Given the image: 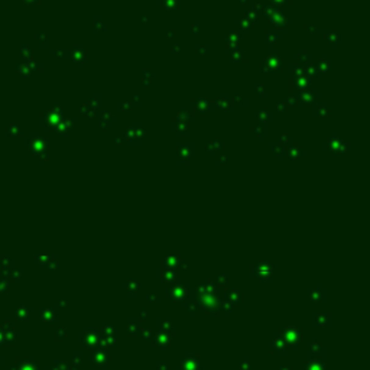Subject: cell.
Listing matches in <instances>:
<instances>
[{
  "label": "cell",
  "mask_w": 370,
  "mask_h": 370,
  "mask_svg": "<svg viewBox=\"0 0 370 370\" xmlns=\"http://www.w3.org/2000/svg\"><path fill=\"white\" fill-rule=\"evenodd\" d=\"M327 365H324L320 360H311L305 365V370H327Z\"/></svg>",
  "instance_id": "7a4b0ae2"
},
{
  "label": "cell",
  "mask_w": 370,
  "mask_h": 370,
  "mask_svg": "<svg viewBox=\"0 0 370 370\" xmlns=\"http://www.w3.org/2000/svg\"><path fill=\"white\" fill-rule=\"evenodd\" d=\"M272 346H273V351H278V353H283V351H285V341H283L282 338L275 340Z\"/></svg>",
  "instance_id": "52a82bcc"
},
{
  "label": "cell",
  "mask_w": 370,
  "mask_h": 370,
  "mask_svg": "<svg viewBox=\"0 0 370 370\" xmlns=\"http://www.w3.org/2000/svg\"><path fill=\"white\" fill-rule=\"evenodd\" d=\"M156 341H158V344H159V346L165 347L166 344L169 343V337H168V334H163V332H160L159 336L156 337Z\"/></svg>",
  "instance_id": "ba28073f"
},
{
  "label": "cell",
  "mask_w": 370,
  "mask_h": 370,
  "mask_svg": "<svg viewBox=\"0 0 370 370\" xmlns=\"http://www.w3.org/2000/svg\"><path fill=\"white\" fill-rule=\"evenodd\" d=\"M166 369V363L163 361V363H159V370H165Z\"/></svg>",
  "instance_id": "d6986e66"
},
{
  "label": "cell",
  "mask_w": 370,
  "mask_h": 370,
  "mask_svg": "<svg viewBox=\"0 0 370 370\" xmlns=\"http://www.w3.org/2000/svg\"><path fill=\"white\" fill-rule=\"evenodd\" d=\"M168 293H169V296L171 298H179V293H182V295H185L187 293V286L185 285H179V286H174L171 288L169 291H168Z\"/></svg>",
  "instance_id": "3957f363"
},
{
  "label": "cell",
  "mask_w": 370,
  "mask_h": 370,
  "mask_svg": "<svg viewBox=\"0 0 370 370\" xmlns=\"http://www.w3.org/2000/svg\"><path fill=\"white\" fill-rule=\"evenodd\" d=\"M139 327H140V325H139L138 321H132V322H129V324H127V331L132 332V334H135V332H136V328H139Z\"/></svg>",
  "instance_id": "8fae6325"
},
{
  "label": "cell",
  "mask_w": 370,
  "mask_h": 370,
  "mask_svg": "<svg viewBox=\"0 0 370 370\" xmlns=\"http://www.w3.org/2000/svg\"><path fill=\"white\" fill-rule=\"evenodd\" d=\"M216 281H217V282H221V283H226L227 279H226V276H224V275H217V276H216Z\"/></svg>",
  "instance_id": "2e32d148"
},
{
  "label": "cell",
  "mask_w": 370,
  "mask_h": 370,
  "mask_svg": "<svg viewBox=\"0 0 370 370\" xmlns=\"http://www.w3.org/2000/svg\"><path fill=\"white\" fill-rule=\"evenodd\" d=\"M150 334H152L150 328H145L143 331H142V340H148L150 337Z\"/></svg>",
  "instance_id": "4fadbf2b"
},
{
  "label": "cell",
  "mask_w": 370,
  "mask_h": 370,
  "mask_svg": "<svg viewBox=\"0 0 370 370\" xmlns=\"http://www.w3.org/2000/svg\"><path fill=\"white\" fill-rule=\"evenodd\" d=\"M160 330H171V324H169V321H163V322H160Z\"/></svg>",
  "instance_id": "5bb4252c"
},
{
  "label": "cell",
  "mask_w": 370,
  "mask_h": 370,
  "mask_svg": "<svg viewBox=\"0 0 370 370\" xmlns=\"http://www.w3.org/2000/svg\"><path fill=\"white\" fill-rule=\"evenodd\" d=\"M140 312H142V317L145 318V317H146V308H142L140 309Z\"/></svg>",
  "instance_id": "ffe728a7"
},
{
  "label": "cell",
  "mask_w": 370,
  "mask_h": 370,
  "mask_svg": "<svg viewBox=\"0 0 370 370\" xmlns=\"http://www.w3.org/2000/svg\"><path fill=\"white\" fill-rule=\"evenodd\" d=\"M109 354L107 353H104V351H99V354L97 356H94V359H91V360H94L97 365H106V361L109 360Z\"/></svg>",
  "instance_id": "5b68a950"
},
{
  "label": "cell",
  "mask_w": 370,
  "mask_h": 370,
  "mask_svg": "<svg viewBox=\"0 0 370 370\" xmlns=\"http://www.w3.org/2000/svg\"><path fill=\"white\" fill-rule=\"evenodd\" d=\"M317 324L320 327H328L330 325V317L327 314H320L317 317Z\"/></svg>",
  "instance_id": "8992f818"
},
{
  "label": "cell",
  "mask_w": 370,
  "mask_h": 370,
  "mask_svg": "<svg viewBox=\"0 0 370 370\" xmlns=\"http://www.w3.org/2000/svg\"><path fill=\"white\" fill-rule=\"evenodd\" d=\"M182 367H184V370H198V361L197 360H192V363H191V359L188 357L187 360L182 361Z\"/></svg>",
  "instance_id": "277c9868"
},
{
  "label": "cell",
  "mask_w": 370,
  "mask_h": 370,
  "mask_svg": "<svg viewBox=\"0 0 370 370\" xmlns=\"http://www.w3.org/2000/svg\"><path fill=\"white\" fill-rule=\"evenodd\" d=\"M301 334H302V331H301L299 328H295V327H286V328H283V331H282V340L289 343V344L296 346V344L299 343V340H301Z\"/></svg>",
  "instance_id": "6da1fadb"
},
{
  "label": "cell",
  "mask_w": 370,
  "mask_h": 370,
  "mask_svg": "<svg viewBox=\"0 0 370 370\" xmlns=\"http://www.w3.org/2000/svg\"><path fill=\"white\" fill-rule=\"evenodd\" d=\"M127 288H130V289H129V292H132V293L138 292V291L135 289V288H138V286H136V285H135V282H129V285H127Z\"/></svg>",
  "instance_id": "9a60e30c"
},
{
  "label": "cell",
  "mask_w": 370,
  "mask_h": 370,
  "mask_svg": "<svg viewBox=\"0 0 370 370\" xmlns=\"http://www.w3.org/2000/svg\"><path fill=\"white\" fill-rule=\"evenodd\" d=\"M148 299H149V301H150V299H158V295H155V293H152V295H150V293H149V295H148Z\"/></svg>",
  "instance_id": "ac0fdd59"
},
{
  "label": "cell",
  "mask_w": 370,
  "mask_h": 370,
  "mask_svg": "<svg viewBox=\"0 0 370 370\" xmlns=\"http://www.w3.org/2000/svg\"><path fill=\"white\" fill-rule=\"evenodd\" d=\"M311 353H322V348H321L320 343H312L311 344Z\"/></svg>",
  "instance_id": "7c38bea8"
},
{
  "label": "cell",
  "mask_w": 370,
  "mask_h": 370,
  "mask_svg": "<svg viewBox=\"0 0 370 370\" xmlns=\"http://www.w3.org/2000/svg\"><path fill=\"white\" fill-rule=\"evenodd\" d=\"M162 275V278H163V281H177V278H178V275L175 273V272H162L160 273Z\"/></svg>",
  "instance_id": "9c48e42d"
},
{
  "label": "cell",
  "mask_w": 370,
  "mask_h": 370,
  "mask_svg": "<svg viewBox=\"0 0 370 370\" xmlns=\"http://www.w3.org/2000/svg\"><path fill=\"white\" fill-rule=\"evenodd\" d=\"M281 370H291V369H288V367H282Z\"/></svg>",
  "instance_id": "44dd1931"
},
{
  "label": "cell",
  "mask_w": 370,
  "mask_h": 370,
  "mask_svg": "<svg viewBox=\"0 0 370 370\" xmlns=\"http://www.w3.org/2000/svg\"><path fill=\"white\" fill-rule=\"evenodd\" d=\"M322 296V289H312V292H311V298H312V301L314 302H318V299Z\"/></svg>",
  "instance_id": "30bf717a"
},
{
  "label": "cell",
  "mask_w": 370,
  "mask_h": 370,
  "mask_svg": "<svg viewBox=\"0 0 370 370\" xmlns=\"http://www.w3.org/2000/svg\"><path fill=\"white\" fill-rule=\"evenodd\" d=\"M240 369L243 370V369H250V363L249 361H242L240 363Z\"/></svg>",
  "instance_id": "e0dca14e"
}]
</instances>
